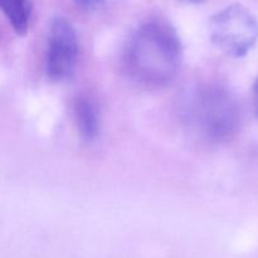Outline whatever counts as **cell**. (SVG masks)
<instances>
[{
	"label": "cell",
	"mask_w": 258,
	"mask_h": 258,
	"mask_svg": "<svg viewBox=\"0 0 258 258\" xmlns=\"http://www.w3.org/2000/svg\"><path fill=\"white\" fill-rule=\"evenodd\" d=\"M78 42L75 27L63 17L53 18L48 37L47 76L53 82H62L73 76L77 66Z\"/></svg>",
	"instance_id": "obj_4"
},
{
	"label": "cell",
	"mask_w": 258,
	"mask_h": 258,
	"mask_svg": "<svg viewBox=\"0 0 258 258\" xmlns=\"http://www.w3.org/2000/svg\"><path fill=\"white\" fill-rule=\"evenodd\" d=\"M184 2H190V3H202L204 0H184Z\"/></svg>",
	"instance_id": "obj_9"
},
{
	"label": "cell",
	"mask_w": 258,
	"mask_h": 258,
	"mask_svg": "<svg viewBox=\"0 0 258 258\" xmlns=\"http://www.w3.org/2000/svg\"><path fill=\"white\" fill-rule=\"evenodd\" d=\"M73 111L81 136L85 140H93L100 131V118L96 106L88 98L80 97L76 100Z\"/></svg>",
	"instance_id": "obj_5"
},
{
	"label": "cell",
	"mask_w": 258,
	"mask_h": 258,
	"mask_svg": "<svg viewBox=\"0 0 258 258\" xmlns=\"http://www.w3.org/2000/svg\"><path fill=\"white\" fill-rule=\"evenodd\" d=\"M252 98H253V108L258 116V77L254 81L253 87H252Z\"/></svg>",
	"instance_id": "obj_8"
},
{
	"label": "cell",
	"mask_w": 258,
	"mask_h": 258,
	"mask_svg": "<svg viewBox=\"0 0 258 258\" xmlns=\"http://www.w3.org/2000/svg\"><path fill=\"white\" fill-rule=\"evenodd\" d=\"M183 45L175 28L163 19L144 23L128 40L125 64L128 75L151 87L165 86L176 76Z\"/></svg>",
	"instance_id": "obj_1"
},
{
	"label": "cell",
	"mask_w": 258,
	"mask_h": 258,
	"mask_svg": "<svg viewBox=\"0 0 258 258\" xmlns=\"http://www.w3.org/2000/svg\"><path fill=\"white\" fill-rule=\"evenodd\" d=\"M209 37L224 54L243 58L258 42V20L242 4H231L211 18Z\"/></svg>",
	"instance_id": "obj_3"
},
{
	"label": "cell",
	"mask_w": 258,
	"mask_h": 258,
	"mask_svg": "<svg viewBox=\"0 0 258 258\" xmlns=\"http://www.w3.org/2000/svg\"><path fill=\"white\" fill-rule=\"evenodd\" d=\"M0 10L17 34L24 35L27 33L30 17L28 0H0Z\"/></svg>",
	"instance_id": "obj_6"
},
{
	"label": "cell",
	"mask_w": 258,
	"mask_h": 258,
	"mask_svg": "<svg viewBox=\"0 0 258 258\" xmlns=\"http://www.w3.org/2000/svg\"><path fill=\"white\" fill-rule=\"evenodd\" d=\"M78 5L81 7H85V8H93V7H97L100 5L101 3L105 2V0H75Z\"/></svg>",
	"instance_id": "obj_7"
},
{
	"label": "cell",
	"mask_w": 258,
	"mask_h": 258,
	"mask_svg": "<svg viewBox=\"0 0 258 258\" xmlns=\"http://www.w3.org/2000/svg\"><path fill=\"white\" fill-rule=\"evenodd\" d=\"M181 113L186 125L212 143L233 138L241 126V110L231 91L219 85H201L183 100Z\"/></svg>",
	"instance_id": "obj_2"
}]
</instances>
